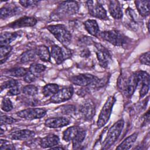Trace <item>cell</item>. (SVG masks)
Masks as SVG:
<instances>
[{"label":"cell","instance_id":"cell-1","mask_svg":"<svg viewBox=\"0 0 150 150\" xmlns=\"http://www.w3.org/2000/svg\"><path fill=\"white\" fill-rule=\"evenodd\" d=\"M124 125L123 119H120L115 122L108 129L107 136L102 144V149H110L117 141L121 134Z\"/></svg>","mask_w":150,"mask_h":150},{"label":"cell","instance_id":"cell-2","mask_svg":"<svg viewBox=\"0 0 150 150\" xmlns=\"http://www.w3.org/2000/svg\"><path fill=\"white\" fill-rule=\"evenodd\" d=\"M47 29L64 46H67L70 43L71 35L64 25L57 24L49 25L47 26Z\"/></svg>","mask_w":150,"mask_h":150},{"label":"cell","instance_id":"cell-3","mask_svg":"<svg viewBox=\"0 0 150 150\" xmlns=\"http://www.w3.org/2000/svg\"><path fill=\"white\" fill-rule=\"evenodd\" d=\"M79 4L77 1H63L59 5L53 15L59 18L71 16L76 14L79 12Z\"/></svg>","mask_w":150,"mask_h":150},{"label":"cell","instance_id":"cell-4","mask_svg":"<svg viewBox=\"0 0 150 150\" xmlns=\"http://www.w3.org/2000/svg\"><path fill=\"white\" fill-rule=\"evenodd\" d=\"M99 36L104 40L116 46H123L127 43V37L117 30H105L100 32Z\"/></svg>","mask_w":150,"mask_h":150},{"label":"cell","instance_id":"cell-5","mask_svg":"<svg viewBox=\"0 0 150 150\" xmlns=\"http://www.w3.org/2000/svg\"><path fill=\"white\" fill-rule=\"evenodd\" d=\"M115 101L116 99L114 96H110L107 98L98 115L97 122V125L98 128H102L108 121Z\"/></svg>","mask_w":150,"mask_h":150},{"label":"cell","instance_id":"cell-6","mask_svg":"<svg viewBox=\"0 0 150 150\" xmlns=\"http://www.w3.org/2000/svg\"><path fill=\"white\" fill-rule=\"evenodd\" d=\"M99 79L91 74L84 73L73 76L70 78V81L73 84L81 87H86L88 86H97Z\"/></svg>","mask_w":150,"mask_h":150},{"label":"cell","instance_id":"cell-7","mask_svg":"<svg viewBox=\"0 0 150 150\" xmlns=\"http://www.w3.org/2000/svg\"><path fill=\"white\" fill-rule=\"evenodd\" d=\"M86 5L89 14L94 18L107 20L108 19L107 11L103 5L97 1H88Z\"/></svg>","mask_w":150,"mask_h":150},{"label":"cell","instance_id":"cell-8","mask_svg":"<svg viewBox=\"0 0 150 150\" xmlns=\"http://www.w3.org/2000/svg\"><path fill=\"white\" fill-rule=\"evenodd\" d=\"M46 110L43 108H29L18 111V117L28 120L39 119L46 114Z\"/></svg>","mask_w":150,"mask_h":150},{"label":"cell","instance_id":"cell-9","mask_svg":"<svg viewBox=\"0 0 150 150\" xmlns=\"http://www.w3.org/2000/svg\"><path fill=\"white\" fill-rule=\"evenodd\" d=\"M93 45L97 49L96 53L99 64L101 67L106 68L109 64V62L111 60V56L110 52L100 43L94 42Z\"/></svg>","mask_w":150,"mask_h":150},{"label":"cell","instance_id":"cell-10","mask_svg":"<svg viewBox=\"0 0 150 150\" xmlns=\"http://www.w3.org/2000/svg\"><path fill=\"white\" fill-rule=\"evenodd\" d=\"M73 93L74 89L71 86L62 88L50 98V101L52 103H60L66 101L71 98Z\"/></svg>","mask_w":150,"mask_h":150},{"label":"cell","instance_id":"cell-11","mask_svg":"<svg viewBox=\"0 0 150 150\" xmlns=\"http://www.w3.org/2000/svg\"><path fill=\"white\" fill-rule=\"evenodd\" d=\"M95 113L94 104L90 100L85 101L79 108V114L81 117L86 121H90L94 116Z\"/></svg>","mask_w":150,"mask_h":150},{"label":"cell","instance_id":"cell-12","mask_svg":"<svg viewBox=\"0 0 150 150\" xmlns=\"http://www.w3.org/2000/svg\"><path fill=\"white\" fill-rule=\"evenodd\" d=\"M37 23V19L33 16H23L8 25V26L13 29L32 27Z\"/></svg>","mask_w":150,"mask_h":150},{"label":"cell","instance_id":"cell-13","mask_svg":"<svg viewBox=\"0 0 150 150\" xmlns=\"http://www.w3.org/2000/svg\"><path fill=\"white\" fill-rule=\"evenodd\" d=\"M70 120L64 117H57L47 118L45 120V125L50 128H59L68 125Z\"/></svg>","mask_w":150,"mask_h":150},{"label":"cell","instance_id":"cell-14","mask_svg":"<svg viewBox=\"0 0 150 150\" xmlns=\"http://www.w3.org/2000/svg\"><path fill=\"white\" fill-rule=\"evenodd\" d=\"M35 135L34 131L30 129H23L12 132L9 135V138L13 140H28L33 138Z\"/></svg>","mask_w":150,"mask_h":150},{"label":"cell","instance_id":"cell-15","mask_svg":"<svg viewBox=\"0 0 150 150\" xmlns=\"http://www.w3.org/2000/svg\"><path fill=\"white\" fill-rule=\"evenodd\" d=\"M59 141L60 139L57 135L50 134L40 138L39 141V145L43 148H52L57 145L59 143Z\"/></svg>","mask_w":150,"mask_h":150},{"label":"cell","instance_id":"cell-16","mask_svg":"<svg viewBox=\"0 0 150 150\" xmlns=\"http://www.w3.org/2000/svg\"><path fill=\"white\" fill-rule=\"evenodd\" d=\"M137 87L138 84L133 73L127 78L125 86L122 91L126 97H130L132 96Z\"/></svg>","mask_w":150,"mask_h":150},{"label":"cell","instance_id":"cell-17","mask_svg":"<svg viewBox=\"0 0 150 150\" xmlns=\"http://www.w3.org/2000/svg\"><path fill=\"white\" fill-rule=\"evenodd\" d=\"M108 2V11L111 16L115 19H121L123 16V13L119 1L112 0Z\"/></svg>","mask_w":150,"mask_h":150},{"label":"cell","instance_id":"cell-18","mask_svg":"<svg viewBox=\"0 0 150 150\" xmlns=\"http://www.w3.org/2000/svg\"><path fill=\"white\" fill-rule=\"evenodd\" d=\"M22 35V31L19 30L15 32H2L0 36V46H6L14 41L17 38Z\"/></svg>","mask_w":150,"mask_h":150},{"label":"cell","instance_id":"cell-19","mask_svg":"<svg viewBox=\"0 0 150 150\" xmlns=\"http://www.w3.org/2000/svg\"><path fill=\"white\" fill-rule=\"evenodd\" d=\"M20 9L16 5H11V4L4 6L0 10V18L2 19H6L18 13Z\"/></svg>","mask_w":150,"mask_h":150},{"label":"cell","instance_id":"cell-20","mask_svg":"<svg viewBox=\"0 0 150 150\" xmlns=\"http://www.w3.org/2000/svg\"><path fill=\"white\" fill-rule=\"evenodd\" d=\"M86 30L91 35L97 37L100 34L99 26L95 19H87L84 22Z\"/></svg>","mask_w":150,"mask_h":150},{"label":"cell","instance_id":"cell-21","mask_svg":"<svg viewBox=\"0 0 150 150\" xmlns=\"http://www.w3.org/2000/svg\"><path fill=\"white\" fill-rule=\"evenodd\" d=\"M50 54L51 56L57 64L62 63L66 60L62 47H60L58 45H54L52 46Z\"/></svg>","mask_w":150,"mask_h":150},{"label":"cell","instance_id":"cell-22","mask_svg":"<svg viewBox=\"0 0 150 150\" xmlns=\"http://www.w3.org/2000/svg\"><path fill=\"white\" fill-rule=\"evenodd\" d=\"M138 134L137 132H134L127 137L117 148L116 149L118 150H127L129 149L135 142L136 141Z\"/></svg>","mask_w":150,"mask_h":150},{"label":"cell","instance_id":"cell-23","mask_svg":"<svg viewBox=\"0 0 150 150\" xmlns=\"http://www.w3.org/2000/svg\"><path fill=\"white\" fill-rule=\"evenodd\" d=\"M135 4L138 12L142 17H146L149 14L150 1L147 0L135 1Z\"/></svg>","mask_w":150,"mask_h":150},{"label":"cell","instance_id":"cell-24","mask_svg":"<svg viewBox=\"0 0 150 150\" xmlns=\"http://www.w3.org/2000/svg\"><path fill=\"white\" fill-rule=\"evenodd\" d=\"M38 56L43 62H48L50 61L51 54L48 47L45 45H40L35 49Z\"/></svg>","mask_w":150,"mask_h":150},{"label":"cell","instance_id":"cell-25","mask_svg":"<svg viewBox=\"0 0 150 150\" xmlns=\"http://www.w3.org/2000/svg\"><path fill=\"white\" fill-rule=\"evenodd\" d=\"M38 56L36 49H30L22 53L18 58L19 62L21 63L34 61Z\"/></svg>","mask_w":150,"mask_h":150},{"label":"cell","instance_id":"cell-26","mask_svg":"<svg viewBox=\"0 0 150 150\" xmlns=\"http://www.w3.org/2000/svg\"><path fill=\"white\" fill-rule=\"evenodd\" d=\"M86 131L83 128L80 127V129H79L76 136L71 141L73 149H77L80 147L86 137Z\"/></svg>","mask_w":150,"mask_h":150},{"label":"cell","instance_id":"cell-27","mask_svg":"<svg viewBox=\"0 0 150 150\" xmlns=\"http://www.w3.org/2000/svg\"><path fill=\"white\" fill-rule=\"evenodd\" d=\"M59 90V86L55 83L46 84L42 88V94L46 97H51Z\"/></svg>","mask_w":150,"mask_h":150},{"label":"cell","instance_id":"cell-28","mask_svg":"<svg viewBox=\"0 0 150 150\" xmlns=\"http://www.w3.org/2000/svg\"><path fill=\"white\" fill-rule=\"evenodd\" d=\"M79 129L80 127L78 126H71L68 127L63 132V139L66 142H70L72 141Z\"/></svg>","mask_w":150,"mask_h":150},{"label":"cell","instance_id":"cell-29","mask_svg":"<svg viewBox=\"0 0 150 150\" xmlns=\"http://www.w3.org/2000/svg\"><path fill=\"white\" fill-rule=\"evenodd\" d=\"M28 70L29 69L22 67H14L6 71V74L9 76L15 77H22L26 74Z\"/></svg>","mask_w":150,"mask_h":150},{"label":"cell","instance_id":"cell-30","mask_svg":"<svg viewBox=\"0 0 150 150\" xmlns=\"http://www.w3.org/2000/svg\"><path fill=\"white\" fill-rule=\"evenodd\" d=\"M22 91L23 94L25 95L29 96V97H34L36 96L38 93V88L34 85L32 84H28L24 86L22 89Z\"/></svg>","mask_w":150,"mask_h":150},{"label":"cell","instance_id":"cell-31","mask_svg":"<svg viewBox=\"0 0 150 150\" xmlns=\"http://www.w3.org/2000/svg\"><path fill=\"white\" fill-rule=\"evenodd\" d=\"M12 50V47L11 45L1 46L0 47V59L1 64H2L5 62L6 59L8 57L9 54Z\"/></svg>","mask_w":150,"mask_h":150},{"label":"cell","instance_id":"cell-32","mask_svg":"<svg viewBox=\"0 0 150 150\" xmlns=\"http://www.w3.org/2000/svg\"><path fill=\"white\" fill-rule=\"evenodd\" d=\"M46 68V66L42 64L33 63L30 65L29 70L34 74H39L43 72Z\"/></svg>","mask_w":150,"mask_h":150},{"label":"cell","instance_id":"cell-33","mask_svg":"<svg viewBox=\"0 0 150 150\" xmlns=\"http://www.w3.org/2000/svg\"><path fill=\"white\" fill-rule=\"evenodd\" d=\"M1 108L5 112L11 111L13 109V104L11 100L8 97L3 98L1 101Z\"/></svg>","mask_w":150,"mask_h":150},{"label":"cell","instance_id":"cell-34","mask_svg":"<svg viewBox=\"0 0 150 150\" xmlns=\"http://www.w3.org/2000/svg\"><path fill=\"white\" fill-rule=\"evenodd\" d=\"M19 82L18 80L14 79H10L5 81H4L1 86V91H2L4 89L12 88L14 87L18 86Z\"/></svg>","mask_w":150,"mask_h":150},{"label":"cell","instance_id":"cell-35","mask_svg":"<svg viewBox=\"0 0 150 150\" xmlns=\"http://www.w3.org/2000/svg\"><path fill=\"white\" fill-rule=\"evenodd\" d=\"M149 79L146 80L141 84V89L139 91V98H143L148 93L149 90Z\"/></svg>","mask_w":150,"mask_h":150},{"label":"cell","instance_id":"cell-36","mask_svg":"<svg viewBox=\"0 0 150 150\" xmlns=\"http://www.w3.org/2000/svg\"><path fill=\"white\" fill-rule=\"evenodd\" d=\"M15 146L13 143L8 140L1 139L0 141V149H14Z\"/></svg>","mask_w":150,"mask_h":150},{"label":"cell","instance_id":"cell-37","mask_svg":"<svg viewBox=\"0 0 150 150\" xmlns=\"http://www.w3.org/2000/svg\"><path fill=\"white\" fill-rule=\"evenodd\" d=\"M17 120L15 118H13L12 117L6 115H1V126H2L3 125L11 124L15 122Z\"/></svg>","mask_w":150,"mask_h":150},{"label":"cell","instance_id":"cell-38","mask_svg":"<svg viewBox=\"0 0 150 150\" xmlns=\"http://www.w3.org/2000/svg\"><path fill=\"white\" fill-rule=\"evenodd\" d=\"M78 42L80 45L83 46V47H85V46L86 45H90L91 44H94V42L90 37L86 36L80 37L79 39Z\"/></svg>","mask_w":150,"mask_h":150},{"label":"cell","instance_id":"cell-39","mask_svg":"<svg viewBox=\"0 0 150 150\" xmlns=\"http://www.w3.org/2000/svg\"><path fill=\"white\" fill-rule=\"evenodd\" d=\"M149 56L150 52L149 51L142 53L139 57V60L141 64L149 66Z\"/></svg>","mask_w":150,"mask_h":150},{"label":"cell","instance_id":"cell-40","mask_svg":"<svg viewBox=\"0 0 150 150\" xmlns=\"http://www.w3.org/2000/svg\"><path fill=\"white\" fill-rule=\"evenodd\" d=\"M39 1H30V0H22L19 1V3L25 8L34 7L37 6Z\"/></svg>","mask_w":150,"mask_h":150},{"label":"cell","instance_id":"cell-41","mask_svg":"<svg viewBox=\"0 0 150 150\" xmlns=\"http://www.w3.org/2000/svg\"><path fill=\"white\" fill-rule=\"evenodd\" d=\"M36 76L35 74L32 73L29 70H28V72L26 73V74L23 77L24 81L27 83H32L33 81H34L36 80Z\"/></svg>","mask_w":150,"mask_h":150},{"label":"cell","instance_id":"cell-42","mask_svg":"<svg viewBox=\"0 0 150 150\" xmlns=\"http://www.w3.org/2000/svg\"><path fill=\"white\" fill-rule=\"evenodd\" d=\"M62 114H66V115H70L73 114L75 111V107L74 106L70 105H64L62 107Z\"/></svg>","mask_w":150,"mask_h":150},{"label":"cell","instance_id":"cell-43","mask_svg":"<svg viewBox=\"0 0 150 150\" xmlns=\"http://www.w3.org/2000/svg\"><path fill=\"white\" fill-rule=\"evenodd\" d=\"M21 93V89L18 86L10 88L7 92V95L9 96H14L19 94Z\"/></svg>","mask_w":150,"mask_h":150},{"label":"cell","instance_id":"cell-44","mask_svg":"<svg viewBox=\"0 0 150 150\" xmlns=\"http://www.w3.org/2000/svg\"><path fill=\"white\" fill-rule=\"evenodd\" d=\"M80 54L81 57L87 58V57H90V51L88 49L84 47V48H83V49L80 51Z\"/></svg>","mask_w":150,"mask_h":150},{"label":"cell","instance_id":"cell-45","mask_svg":"<svg viewBox=\"0 0 150 150\" xmlns=\"http://www.w3.org/2000/svg\"><path fill=\"white\" fill-rule=\"evenodd\" d=\"M52 149H63L64 148L62 146H57V145L55 146H53L52 148Z\"/></svg>","mask_w":150,"mask_h":150}]
</instances>
